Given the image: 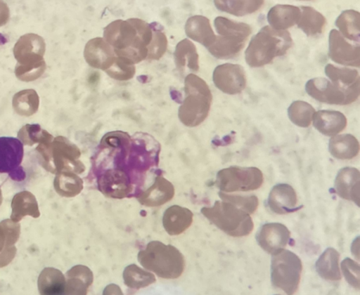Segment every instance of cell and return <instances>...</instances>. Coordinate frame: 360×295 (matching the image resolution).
I'll return each mask as SVG.
<instances>
[{
	"label": "cell",
	"instance_id": "obj_3",
	"mask_svg": "<svg viewBox=\"0 0 360 295\" xmlns=\"http://www.w3.org/2000/svg\"><path fill=\"white\" fill-rule=\"evenodd\" d=\"M138 260L145 270L162 279H176L183 275L185 259L175 246L151 241L138 254Z\"/></svg>",
	"mask_w": 360,
	"mask_h": 295
},
{
	"label": "cell",
	"instance_id": "obj_26",
	"mask_svg": "<svg viewBox=\"0 0 360 295\" xmlns=\"http://www.w3.org/2000/svg\"><path fill=\"white\" fill-rule=\"evenodd\" d=\"M65 285V275L56 268H44L37 280L40 295H63Z\"/></svg>",
	"mask_w": 360,
	"mask_h": 295
},
{
	"label": "cell",
	"instance_id": "obj_42",
	"mask_svg": "<svg viewBox=\"0 0 360 295\" xmlns=\"http://www.w3.org/2000/svg\"><path fill=\"white\" fill-rule=\"evenodd\" d=\"M110 77L116 79V81H129L134 77L136 74L135 64L127 59L117 58L112 64V66L105 71Z\"/></svg>",
	"mask_w": 360,
	"mask_h": 295
},
{
	"label": "cell",
	"instance_id": "obj_27",
	"mask_svg": "<svg viewBox=\"0 0 360 295\" xmlns=\"http://www.w3.org/2000/svg\"><path fill=\"white\" fill-rule=\"evenodd\" d=\"M11 219L13 222L18 223L25 216L39 218L40 211L39 203L37 202L35 195L28 191L18 192L14 196L11 202Z\"/></svg>",
	"mask_w": 360,
	"mask_h": 295
},
{
	"label": "cell",
	"instance_id": "obj_7",
	"mask_svg": "<svg viewBox=\"0 0 360 295\" xmlns=\"http://www.w3.org/2000/svg\"><path fill=\"white\" fill-rule=\"evenodd\" d=\"M302 272V261L295 253L283 249L272 256V285L283 290L288 295H294L298 290Z\"/></svg>",
	"mask_w": 360,
	"mask_h": 295
},
{
	"label": "cell",
	"instance_id": "obj_44",
	"mask_svg": "<svg viewBox=\"0 0 360 295\" xmlns=\"http://www.w3.org/2000/svg\"><path fill=\"white\" fill-rule=\"evenodd\" d=\"M219 197L222 200H226L233 205L240 208L241 210L245 211L251 215L257 209L259 205V200L255 195H229L225 192H219Z\"/></svg>",
	"mask_w": 360,
	"mask_h": 295
},
{
	"label": "cell",
	"instance_id": "obj_9",
	"mask_svg": "<svg viewBox=\"0 0 360 295\" xmlns=\"http://www.w3.org/2000/svg\"><path fill=\"white\" fill-rule=\"evenodd\" d=\"M306 92L321 103L347 105L354 103L359 97V89H349L325 78L310 79L306 84Z\"/></svg>",
	"mask_w": 360,
	"mask_h": 295
},
{
	"label": "cell",
	"instance_id": "obj_33",
	"mask_svg": "<svg viewBox=\"0 0 360 295\" xmlns=\"http://www.w3.org/2000/svg\"><path fill=\"white\" fill-rule=\"evenodd\" d=\"M124 283L131 290H139L153 284L157 280L153 272L143 270V268L131 264L124 268L123 272Z\"/></svg>",
	"mask_w": 360,
	"mask_h": 295
},
{
	"label": "cell",
	"instance_id": "obj_47",
	"mask_svg": "<svg viewBox=\"0 0 360 295\" xmlns=\"http://www.w3.org/2000/svg\"><path fill=\"white\" fill-rule=\"evenodd\" d=\"M17 249L13 247L6 248L2 252H0V268H4L13 262V260L16 256Z\"/></svg>",
	"mask_w": 360,
	"mask_h": 295
},
{
	"label": "cell",
	"instance_id": "obj_28",
	"mask_svg": "<svg viewBox=\"0 0 360 295\" xmlns=\"http://www.w3.org/2000/svg\"><path fill=\"white\" fill-rule=\"evenodd\" d=\"M329 152L339 160H351L359 153L358 139L351 134L336 135L329 141Z\"/></svg>",
	"mask_w": 360,
	"mask_h": 295
},
{
	"label": "cell",
	"instance_id": "obj_11",
	"mask_svg": "<svg viewBox=\"0 0 360 295\" xmlns=\"http://www.w3.org/2000/svg\"><path fill=\"white\" fill-rule=\"evenodd\" d=\"M46 44L43 37L29 33L22 36L15 44L13 55L18 65H36L45 63L44 56Z\"/></svg>",
	"mask_w": 360,
	"mask_h": 295
},
{
	"label": "cell",
	"instance_id": "obj_48",
	"mask_svg": "<svg viewBox=\"0 0 360 295\" xmlns=\"http://www.w3.org/2000/svg\"><path fill=\"white\" fill-rule=\"evenodd\" d=\"M10 20V9L8 5L0 0V27L6 25Z\"/></svg>",
	"mask_w": 360,
	"mask_h": 295
},
{
	"label": "cell",
	"instance_id": "obj_1",
	"mask_svg": "<svg viewBox=\"0 0 360 295\" xmlns=\"http://www.w3.org/2000/svg\"><path fill=\"white\" fill-rule=\"evenodd\" d=\"M153 37V26L139 18L115 20L104 29V39L111 45L117 58L134 64L147 59Z\"/></svg>",
	"mask_w": 360,
	"mask_h": 295
},
{
	"label": "cell",
	"instance_id": "obj_10",
	"mask_svg": "<svg viewBox=\"0 0 360 295\" xmlns=\"http://www.w3.org/2000/svg\"><path fill=\"white\" fill-rule=\"evenodd\" d=\"M97 186L102 194L112 199L127 198L136 190L132 177L124 170L119 169L102 170L98 176Z\"/></svg>",
	"mask_w": 360,
	"mask_h": 295
},
{
	"label": "cell",
	"instance_id": "obj_14",
	"mask_svg": "<svg viewBox=\"0 0 360 295\" xmlns=\"http://www.w3.org/2000/svg\"><path fill=\"white\" fill-rule=\"evenodd\" d=\"M328 55L340 65L359 67V45L349 43L337 29H332L329 35Z\"/></svg>",
	"mask_w": 360,
	"mask_h": 295
},
{
	"label": "cell",
	"instance_id": "obj_18",
	"mask_svg": "<svg viewBox=\"0 0 360 295\" xmlns=\"http://www.w3.org/2000/svg\"><path fill=\"white\" fill-rule=\"evenodd\" d=\"M24 158V145L14 138H0V173L14 171Z\"/></svg>",
	"mask_w": 360,
	"mask_h": 295
},
{
	"label": "cell",
	"instance_id": "obj_5",
	"mask_svg": "<svg viewBox=\"0 0 360 295\" xmlns=\"http://www.w3.org/2000/svg\"><path fill=\"white\" fill-rule=\"evenodd\" d=\"M184 84L185 98L178 117L184 126L196 127L210 114L213 96L206 81L194 74L187 75Z\"/></svg>",
	"mask_w": 360,
	"mask_h": 295
},
{
	"label": "cell",
	"instance_id": "obj_6",
	"mask_svg": "<svg viewBox=\"0 0 360 295\" xmlns=\"http://www.w3.org/2000/svg\"><path fill=\"white\" fill-rule=\"evenodd\" d=\"M202 214L212 224L231 237L248 236L253 230L251 215L226 200L216 202L211 207H203Z\"/></svg>",
	"mask_w": 360,
	"mask_h": 295
},
{
	"label": "cell",
	"instance_id": "obj_46",
	"mask_svg": "<svg viewBox=\"0 0 360 295\" xmlns=\"http://www.w3.org/2000/svg\"><path fill=\"white\" fill-rule=\"evenodd\" d=\"M342 270L345 277L356 289L359 287V266L354 261L347 258L342 262Z\"/></svg>",
	"mask_w": 360,
	"mask_h": 295
},
{
	"label": "cell",
	"instance_id": "obj_51",
	"mask_svg": "<svg viewBox=\"0 0 360 295\" xmlns=\"http://www.w3.org/2000/svg\"><path fill=\"white\" fill-rule=\"evenodd\" d=\"M305 1H308V0H305Z\"/></svg>",
	"mask_w": 360,
	"mask_h": 295
},
{
	"label": "cell",
	"instance_id": "obj_30",
	"mask_svg": "<svg viewBox=\"0 0 360 295\" xmlns=\"http://www.w3.org/2000/svg\"><path fill=\"white\" fill-rule=\"evenodd\" d=\"M216 8L233 15L244 17L255 13L264 4V0H214Z\"/></svg>",
	"mask_w": 360,
	"mask_h": 295
},
{
	"label": "cell",
	"instance_id": "obj_36",
	"mask_svg": "<svg viewBox=\"0 0 360 295\" xmlns=\"http://www.w3.org/2000/svg\"><path fill=\"white\" fill-rule=\"evenodd\" d=\"M39 104V94L33 89L20 91L13 97V110L18 115L30 117L35 114Z\"/></svg>",
	"mask_w": 360,
	"mask_h": 295
},
{
	"label": "cell",
	"instance_id": "obj_49",
	"mask_svg": "<svg viewBox=\"0 0 360 295\" xmlns=\"http://www.w3.org/2000/svg\"><path fill=\"white\" fill-rule=\"evenodd\" d=\"M103 295H124V293L119 285L112 283L105 287Z\"/></svg>",
	"mask_w": 360,
	"mask_h": 295
},
{
	"label": "cell",
	"instance_id": "obj_32",
	"mask_svg": "<svg viewBox=\"0 0 360 295\" xmlns=\"http://www.w3.org/2000/svg\"><path fill=\"white\" fill-rule=\"evenodd\" d=\"M300 9L301 17L297 25L298 28L308 37L320 35L326 25L323 15L309 6H302Z\"/></svg>",
	"mask_w": 360,
	"mask_h": 295
},
{
	"label": "cell",
	"instance_id": "obj_31",
	"mask_svg": "<svg viewBox=\"0 0 360 295\" xmlns=\"http://www.w3.org/2000/svg\"><path fill=\"white\" fill-rule=\"evenodd\" d=\"M340 253L333 248L326 249L316 263V270L321 277L328 281H340Z\"/></svg>",
	"mask_w": 360,
	"mask_h": 295
},
{
	"label": "cell",
	"instance_id": "obj_43",
	"mask_svg": "<svg viewBox=\"0 0 360 295\" xmlns=\"http://www.w3.org/2000/svg\"><path fill=\"white\" fill-rule=\"evenodd\" d=\"M153 29V40H151L149 47H148V55L146 60H159L164 56L168 48V39L165 33L162 32V28L155 27V25H151Z\"/></svg>",
	"mask_w": 360,
	"mask_h": 295
},
{
	"label": "cell",
	"instance_id": "obj_22",
	"mask_svg": "<svg viewBox=\"0 0 360 295\" xmlns=\"http://www.w3.org/2000/svg\"><path fill=\"white\" fill-rule=\"evenodd\" d=\"M313 123L314 128L322 135L332 138L346 129L347 119L346 116L340 112L321 110L314 113Z\"/></svg>",
	"mask_w": 360,
	"mask_h": 295
},
{
	"label": "cell",
	"instance_id": "obj_40",
	"mask_svg": "<svg viewBox=\"0 0 360 295\" xmlns=\"http://www.w3.org/2000/svg\"><path fill=\"white\" fill-rule=\"evenodd\" d=\"M20 237V225L11 219L0 223V252L6 248L13 247Z\"/></svg>",
	"mask_w": 360,
	"mask_h": 295
},
{
	"label": "cell",
	"instance_id": "obj_38",
	"mask_svg": "<svg viewBox=\"0 0 360 295\" xmlns=\"http://www.w3.org/2000/svg\"><path fill=\"white\" fill-rule=\"evenodd\" d=\"M316 110L307 102L297 100L293 102L288 109V115L295 126L308 128L311 124Z\"/></svg>",
	"mask_w": 360,
	"mask_h": 295
},
{
	"label": "cell",
	"instance_id": "obj_23",
	"mask_svg": "<svg viewBox=\"0 0 360 295\" xmlns=\"http://www.w3.org/2000/svg\"><path fill=\"white\" fill-rule=\"evenodd\" d=\"M66 285L63 295H88L94 282L93 271L85 266L71 268L65 275Z\"/></svg>",
	"mask_w": 360,
	"mask_h": 295
},
{
	"label": "cell",
	"instance_id": "obj_15",
	"mask_svg": "<svg viewBox=\"0 0 360 295\" xmlns=\"http://www.w3.org/2000/svg\"><path fill=\"white\" fill-rule=\"evenodd\" d=\"M86 62L94 69L107 71L116 58L115 51L107 41L101 37L91 39L84 49Z\"/></svg>",
	"mask_w": 360,
	"mask_h": 295
},
{
	"label": "cell",
	"instance_id": "obj_41",
	"mask_svg": "<svg viewBox=\"0 0 360 295\" xmlns=\"http://www.w3.org/2000/svg\"><path fill=\"white\" fill-rule=\"evenodd\" d=\"M216 32L219 35L225 34H237L249 37L252 34V28L245 22H235L224 17H217L214 20Z\"/></svg>",
	"mask_w": 360,
	"mask_h": 295
},
{
	"label": "cell",
	"instance_id": "obj_12",
	"mask_svg": "<svg viewBox=\"0 0 360 295\" xmlns=\"http://www.w3.org/2000/svg\"><path fill=\"white\" fill-rule=\"evenodd\" d=\"M213 81L216 88L221 92L234 96L243 92L245 88V71L238 64H222L214 70Z\"/></svg>",
	"mask_w": 360,
	"mask_h": 295
},
{
	"label": "cell",
	"instance_id": "obj_8",
	"mask_svg": "<svg viewBox=\"0 0 360 295\" xmlns=\"http://www.w3.org/2000/svg\"><path fill=\"white\" fill-rule=\"evenodd\" d=\"M216 186L225 194L257 190L264 183V175L255 167L233 166L221 170L216 177Z\"/></svg>",
	"mask_w": 360,
	"mask_h": 295
},
{
	"label": "cell",
	"instance_id": "obj_24",
	"mask_svg": "<svg viewBox=\"0 0 360 295\" xmlns=\"http://www.w3.org/2000/svg\"><path fill=\"white\" fill-rule=\"evenodd\" d=\"M301 9L290 5H276L269 11L267 20L270 27L276 30H287L297 25Z\"/></svg>",
	"mask_w": 360,
	"mask_h": 295
},
{
	"label": "cell",
	"instance_id": "obj_35",
	"mask_svg": "<svg viewBox=\"0 0 360 295\" xmlns=\"http://www.w3.org/2000/svg\"><path fill=\"white\" fill-rule=\"evenodd\" d=\"M338 32L348 41L359 44V13L354 10L344 11L335 22Z\"/></svg>",
	"mask_w": 360,
	"mask_h": 295
},
{
	"label": "cell",
	"instance_id": "obj_20",
	"mask_svg": "<svg viewBox=\"0 0 360 295\" xmlns=\"http://www.w3.org/2000/svg\"><path fill=\"white\" fill-rule=\"evenodd\" d=\"M248 39V37L233 35V34L218 35L216 36L214 43L207 49L215 58L233 59L240 54Z\"/></svg>",
	"mask_w": 360,
	"mask_h": 295
},
{
	"label": "cell",
	"instance_id": "obj_25",
	"mask_svg": "<svg viewBox=\"0 0 360 295\" xmlns=\"http://www.w3.org/2000/svg\"><path fill=\"white\" fill-rule=\"evenodd\" d=\"M185 32L189 39L202 44L207 48L211 46L216 37L210 20L200 15L188 18L185 25Z\"/></svg>",
	"mask_w": 360,
	"mask_h": 295
},
{
	"label": "cell",
	"instance_id": "obj_13",
	"mask_svg": "<svg viewBox=\"0 0 360 295\" xmlns=\"http://www.w3.org/2000/svg\"><path fill=\"white\" fill-rule=\"evenodd\" d=\"M256 240L264 251L274 256L283 251L289 244L290 232L285 225L280 223H269L261 226Z\"/></svg>",
	"mask_w": 360,
	"mask_h": 295
},
{
	"label": "cell",
	"instance_id": "obj_16",
	"mask_svg": "<svg viewBox=\"0 0 360 295\" xmlns=\"http://www.w3.org/2000/svg\"><path fill=\"white\" fill-rule=\"evenodd\" d=\"M175 196L173 184L162 176H158L154 183L146 191L138 195V199L143 206L158 207L170 202Z\"/></svg>",
	"mask_w": 360,
	"mask_h": 295
},
{
	"label": "cell",
	"instance_id": "obj_29",
	"mask_svg": "<svg viewBox=\"0 0 360 295\" xmlns=\"http://www.w3.org/2000/svg\"><path fill=\"white\" fill-rule=\"evenodd\" d=\"M174 55L177 70L180 72L199 71V55L195 45L191 40L184 39L178 43Z\"/></svg>",
	"mask_w": 360,
	"mask_h": 295
},
{
	"label": "cell",
	"instance_id": "obj_34",
	"mask_svg": "<svg viewBox=\"0 0 360 295\" xmlns=\"http://www.w3.org/2000/svg\"><path fill=\"white\" fill-rule=\"evenodd\" d=\"M55 190L58 194L65 198H72L79 194L84 188L83 181L77 173H56L54 180Z\"/></svg>",
	"mask_w": 360,
	"mask_h": 295
},
{
	"label": "cell",
	"instance_id": "obj_37",
	"mask_svg": "<svg viewBox=\"0 0 360 295\" xmlns=\"http://www.w3.org/2000/svg\"><path fill=\"white\" fill-rule=\"evenodd\" d=\"M325 73L328 79L340 83L345 88L359 89V73L358 70L328 64L325 67Z\"/></svg>",
	"mask_w": 360,
	"mask_h": 295
},
{
	"label": "cell",
	"instance_id": "obj_45",
	"mask_svg": "<svg viewBox=\"0 0 360 295\" xmlns=\"http://www.w3.org/2000/svg\"><path fill=\"white\" fill-rule=\"evenodd\" d=\"M46 63L27 66L17 64L16 67H15V74L22 81H33L39 79L44 74L45 70H46Z\"/></svg>",
	"mask_w": 360,
	"mask_h": 295
},
{
	"label": "cell",
	"instance_id": "obj_4",
	"mask_svg": "<svg viewBox=\"0 0 360 295\" xmlns=\"http://www.w3.org/2000/svg\"><path fill=\"white\" fill-rule=\"evenodd\" d=\"M37 151L41 157V166L56 175L59 173L79 175L85 171V165L79 160L81 150L66 138H54L51 143H41Z\"/></svg>",
	"mask_w": 360,
	"mask_h": 295
},
{
	"label": "cell",
	"instance_id": "obj_50",
	"mask_svg": "<svg viewBox=\"0 0 360 295\" xmlns=\"http://www.w3.org/2000/svg\"><path fill=\"white\" fill-rule=\"evenodd\" d=\"M2 202H3L2 191H1V188H0V206H1Z\"/></svg>",
	"mask_w": 360,
	"mask_h": 295
},
{
	"label": "cell",
	"instance_id": "obj_39",
	"mask_svg": "<svg viewBox=\"0 0 360 295\" xmlns=\"http://www.w3.org/2000/svg\"><path fill=\"white\" fill-rule=\"evenodd\" d=\"M18 139L22 145L32 146L36 143H51L54 139L51 134L44 130L39 124H26L18 131Z\"/></svg>",
	"mask_w": 360,
	"mask_h": 295
},
{
	"label": "cell",
	"instance_id": "obj_17",
	"mask_svg": "<svg viewBox=\"0 0 360 295\" xmlns=\"http://www.w3.org/2000/svg\"><path fill=\"white\" fill-rule=\"evenodd\" d=\"M295 189L289 184L276 185L268 197V206L276 214H288L299 209Z\"/></svg>",
	"mask_w": 360,
	"mask_h": 295
},
{
	"label": "cell",
	"instance_id": "obj_19",
	"mask_svg": "<svg viewBox=\"0 0 360 295\" xmlns=\"http://www.w3.org/2000/svg\"><path fill=\"white\" fill-rule=\"evenodd\" d=\"M359 176L357 169L343 168L340 170L335 183L337 195L357 206H359Z\"/></svg>",
	"mask_w": 360,
	"mask_h": 295
},
{
	"label": "cell",
	"instance_id": "obj_2",
	"mask_svg": "<svg viewBox=\"0 0 360 295\" xmlns=\"http://www.w3.org/2000/svg\"><path fill=\"white\" fill-rule=\"evenodd\" d=\"M292 44V37L287 30L264 26L250 41L245 51V62L252 67L268 65L275 58L285 55Z\"/></svg>",
	"mask_w": 360,
	"mask_h": 295
},
{
	"label": "cell",
	"instance_id": "obj_21",
	"mask_svg": "<svg viewBox=\"0 0 360 295\" xmlns=\"http://www.w3.org/2000/svg\"><path fill=\"white\" fill-rule=\"evenodd\" d=\"M194 214L188 208L172 206L165 211L162 225L170 236L183 234L191 226Z\"/></svg>",
	"mask_w": 360,
	"mask_h": 295
}]
</instances>
